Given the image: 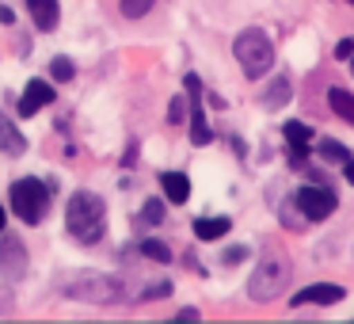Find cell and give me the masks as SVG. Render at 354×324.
Returning <instances> with one entry per match:
<instances>
[{
  "instance_id": "cell-31",
  "label": "cell",
  "mask_w": 354,
  "mask_h": 324,
  "mask_svg": "<svg viewBox=\"0 0 354 324\" xmlns=\"http://www.w3.org/2000/svg\"><path fill=\"white\" fill-rule=\"evenodd\" d=\"M351 4H354V0H351Z\"/></svg>"
},
{
  "instance_id": "cell-22",
  "label": "cell",
  "mask_w": 354,
  "mask_h": 324,
  "mask_svg": "<svg viewBox=\"0 0 354 324\" xmlns=\"http://www.w3.org/2000/svg\"><path fill=\"white\" fill-rule=\"evenodd\" d=\"M145 222H149V225H160V222H164V202H160V199H149V202H145Z\"/></svg>"
},
{
  "instance_id": "cell-5",
  "label": "cell",
  "mask_w": 354,
  "mask_h": 324,
  "mask_svg": "<svg viewBox=\"0 0 354 324\" xmlns=\"http://www.w3.org/2000/svg\"><path fill=\"white\" fill-rule=\"evenodd\" d=\"M65 294L77 301H95V305H111L126 294V286L111 275H77L65 282Z\"/></svg>"
},
{
  "instance_id": "cell-14",
  "label": "cell",
  "mask_w": 354,
  "mask_h": 324,
  "mask_svg": "<svg viewBox=\"0 0 354 324\" xmlns=\"http://www.w3.org/2000/svg\"><path fill=\"white\" fill-rule=\"evenodd\" d=\"M160 187H164V195H168V202H187L191 199V179H187L183 172H164Z\"/></svg>"
},
{
  "instance_id": "cell-19",
  "label": "cell",
  "mask_w": 354,
  "mask_h": 324,
  "mask_svg": "<svg viewBox=\"0 0 354 324\" xmlns=\"http://www.w3.org/2000/svg\"><path fill=\"white\" fill-rule=\"evenodd\" d=\"M50 77L62 80V84H69V80L77 77V65H73L69 57H54V65H50Z\"/></svg>"
},
{
  "instance_id": "cell-8",
  "label": "cell",
  "mask_w": 354,
  "mask_h": 324,
  "mask_svg": "<svg viewBox=\"0 0 354 324\" xmlns=\"http://www.w3.org/2000/svg\"><path fill=\"white\" fill-rule=\"evenodd\" d=\"M54 103V84L50 80H27V88H24V100H19V115L24 118H31V115H39V107H50Z\"/></svg>"
},
{
  "instance_id": "cell-20",
  "label": "cell",
  "mask_w": 354,
  "mask_h": 324,
  "mask_svg": "<svg viewBox=\"0 0 354 324\" xmlns=\"http://www.w3.org/2000/svg\"><path fill=\"white\" fill-rule=\"evenodd\" d=\"M153 4H156V0H118V8H122L126 19H141Z\"/></svg>"
},
{
  "instance_id": "cell-16",
  "label": "cell",
  "mask_w": 354,
  "mask_h": 324,
  "mask_svg": "<svg viewBox=\"0 0 354 324\" xmlns=\"http://www.w3.org/2000/svg\"><path fill=\"white\" fill-rule=\"evenodd\" d=\"M328 107L335 111L343 123L354 126V96H351V92H343V88H331V92H328Z\"/></svg>"
},
{
  "instance_id": "cell-29",
  "label": "cell",
  "mask_w": 354,
  "mask_h": 324,
  "mask_svg": "<svg viewBox=\"0 0 354 324\" xmlns=\"http://www.w3.org/2000/svg\"><path fill=\"white\" fill-rule=\"evenodd\" d=\"M4 222H8V217H4V206H0V229H4Z\"/></svg>"
},
{
  "instance_id": "cell-30",
  "label": "cell",
  "mask_w": 354,
  "mask_h": 324,
  "mask_svg": "<svg viewBox=\"0 0 354 324\" xmlns=\"http://www.w3.org/2000/svg\"><path fill=\"white\" fill-rule=\"evenodd\" d=\"M351 69H354V54H351Z\"/></svg>"
},
{
  "instance_id": "cell-27",
  "label": "cell",
  "mask_w": 354,
  "mask_h": 324,
  "mask_svg": "<svg viewBox=\"0 0 354 324\" xmlns=\"http://www.w3.org/2000/svg\"><path fill=\"white\" fill-rule=\"evenodd\" d=\"M343 176H346V183L354 187V156H346V161H343Z\"/></svg>"
},
{
  "instance_id": "cell-13",
  "label": "cell",
  "mask_w": 354,
  "mask_h": 324,
  "mask_svg": "<svg viewBox=\"0 0 354 324\" xmlns=\"http://www.w3.org/2000/svg\"><path fill=\"white\" fill-rule=\"evenodd\" d=\"M27 149L24 134L16 130V123H12L8 115H0V153H8V156H19Z\"/></svg>"
},
{
  "instance_id": "cell-18",
  "label": "cell",
  "mask_w": 354,
  "mask_h": 324,
  "mask_svg": "<svg viewBox=\"0 0 354 324\" xmlns=\"http://www.w3.org/2000/svg\"><path fill=\"white\" fill-rule=\"evenodd\" d=\"M290 96H293L290 80H274V84H270V92L263 96V103H267V107H282V103L290 100Z\"/></svg>"
},
{
  "instance_id": "cell-11",
  "label": "cell",
  "mask_w": 354,
  "mask_h": 324,
  "mask_svg": "<svg viewBox=\"0 0 354 324\" xmlns=\"http://www.w3.org/2000/svg\"><path fill=\"white\" fill-rule=\"evenodd\" d=\"M27 12H31V19H35V27H39V31H54L57 19H62L57 0H27Z\"/></svg>"
},
{
  "instance_id": "cell-9",
  "label": "cell",
  "mask_w": 354,
  "mask_h": 324,
  "mask_svg": "<svg viewBox=\"0 0 354 324\" xmlns=\"http://www.w3.org/2000/svg\"><path fill=\"white\" fill-rule=\"evenodd\" d=\"M0 271L8 278H19L27 271V248L19 244V237H0Z\"/></svg>"
},
{
  "instance_id": "cell-3",
  "label": "cell",
  "mask_w": 354,
  "mask_h": 324,
  "mask_svg": "<svg viewBox=\"0 0 354 324\" xmlns=\"http://www.w3.org/2000/svg\"><path fill=\"white\" fill-rule=\"evenodd\" d=\"M290 278H293V263L286 255H267V260L255 263L252 278H248V294H252V301H274L290 286Z\"/></svg>"
},
{
  "instance_id": "cell-28",
  "label": "cell",
  "mask_w": 354,
  "mask_h": 324,
  "mask_svg": "<svg viewBox=\"0 0 354 324\" xmlns=\"http://www.w3.org/2000/svg\"><path fill=\"white\" fill-rule=\"evenodd\" d=\"M12 19H16V16H12V8H4V4H0V24H12Z\"/></svg>"
},
{
  "instance_id": "cell-1",
  "label": "cell",
  "mask_w": 354,
  "mask_h": 324,
  "mask_svg": "<svg viewBox=\"0 0 354 324\" xmlns=\"http://www.w3.org/2000/svg\"><path fill=\"white\" fill-rule=\"evenodd\" d=\"M103 225H107V206H103L100 195L92 191H77L69 199V210H65V229L77 244H95L103 237Z\"/></svg>"
},
{
  "instance_id": "cell-25",
  "label": "cell",
  "mask_w": 354,
  "mask_h": 324,
  "mask_svg": "<svg viewBox=\"0 0 354 324\" xmlns=\"http://www.w3.org/2000/svg\"><path fill=\"white\" fill-rule=\"evenodd\" d=\"M168 123H183V100H171V107H168Z\"/></svg>"
},
{
  "instance_id": "cell-21",
  "label": "cell",
  "mask_w": 354,
  "mask_h": 324,
  "mask_svg": "<svg viewBox=\"0 0 354 324\" xmlns=\"http://www.w3.org/2000/svg\"><path fill=\"white\" fill-rule=\"evenodd\" d=\"M141 252H145L153 263H168L171 260V252H168V244H164V240H141Z\"/></svg>"
},
{
  "instance_id": "cell-15",
  "label": "cell",
  "mask_w": 354,
  "mask_h": 324,
  "mask_svg": "<svg viewBox=\"0 0 354 324\" xmlns=\"http://www.w3.org/2000/svg\"><path fill=\"white\" fill-rule=\"evenodd\" d=\"M229 229H232L229 217H198V222H194V233H198V240H217V237H225Z\"/></svg>"
},
{
  "instance_id": "cell-4",
  "label": "cell",
  "mask_w": 354,
  "mask_h": 324,
  "mask_svg": "<svg viewBox=\"0 0 354 324\" xmlns=\"http://www.w3.org/2000/svg\"><path fill=\"white\" fill-rule=\"evenodd\" d=\"M12 210L27 225H39L50 210V187L39 183V179H16L12 183Z\"/></svg>"
},
{
  "instance_id": "cell-17",
  "label": "cell",
  "mask_w": 354,
  "mask_h": 324,
  "mask_svg": "<svg viewBox=\"0 0 354 324\" xmlns=\"http://www.w3.org/2000/svg\"><path fill=\"white\" fill-rule=\"evenodd\" d=\"M316 149H320V156H324V161H339V164H343L346 156H351V149H346L343 141H335V138H324V141H316Z\"/></svg>"
},
{
  "instance_id": "cell-2",
  "label": "cell",
  "mask_w": 354,
  "mask_h": 324,
  "mask_svg": "<svg viewBox=\"0 0 354 324\" xmlns=\"http://www.w3.org/2000/svg\"><path fill=\"white\" fill-rule=\"evenodd\" d=\"M232 54H236V62H240V69H244L248 80H259L263 73L274 65V46H270V39L259 31V27L240 31L236 42H232Z\"/></svg>"
},
{
  "instance_id": "cell-12",
  "label": "cell",
  "mask_w": 354,
  "mask_h": 324,
  "mask_svg": "<svg viewBox=\"0 0 354 324\" xmlns=\"http://www.w3.org/2000/svg\"><path fill=\"white\" fill-rule=\"evenodd\" d=\"M282 134H286V141H290V149H293V161L301 164V156L313 149V130H308L305 123H293V118H290V123L282 126Z\"/></svg>"
},
{
  "instance_id": "cell-26",
  "label": "cell",
  "mask_w": 354,
  "mask_h": 324,
  "mask_svg": "<svg viewBox=\"0 0 354 324\" xmlns=\"http://www.w3.org/2000/svg\"><path fill=\"white\" fill-rule=\"evenodd\" d=\"M248 255V248H229V252H225V263H236V260H244Z\"/></svg>"
},
{
  "instance_id": "cell-24",
  "label": "cell",
  "mask_w": 354,
  "mask_h": 324,
  "mask_svg": "<svg viewBox=\"0 0 354 324\" xmlns=\"http://www.w3.org/2000/svg\"><path fill=\"white\" fill-rule=\"evenodd\" d=\"M168 294H171V282H156L145 290V298H168Z\"/></svg>"
},
{
  "instance_id": "cell-7",
  "label": "cell",
  "mask_w": 354,
  "mask_h": 324,
  "mask_svg": "<svg viewBox=\"0 0 354 324\" xmlns=\"http://www.w3.org/2000/svg\"><path fill=\"white\" fill-rule=\"evenodd\" d=\"M183 84H187V92H191V141H194V145H209V141H214V134H209V126H206V111H202V103H198V96H202V80L194 77V73H187Z\"/></svg>"
},
{
  "instance_id": "cell-6",
  "label": "cell",
  "mask_w": 354,
  "mask_h": 324,
  "mask_svg": "<svg viewBox=\"0 0 354 324\" xmlns=\"http://www.w3.org/2000/svg\"><path fill=\"white\" fill-rule=\"evenodd\" d=\"M293 202H297V210H301V217L305 222H324V217H331L335 214V191H328V187H301L297 195H293Z\"/></svg>"
},
{
  "instance_id": "cell-10",
  "label": "cell",
  "mask_w": 354,
  "mask_h": 324,
  "mask_svg": "<svg viewBox=\"0 0 354 324\" xmlns=\"http://www.w3.org/2000/svg\"><path fill=\"white\" fill-rule=\"evenodd\" d=\"M346 298V290L343 286H335V282H313V286H305L301 294H293V305H335V301H343Z\"/></svg>"
},
{
  "instance_id": "cell-23",
  "label": "cell",
  "mask_w": 354,
  "mask_h": 324,
  "mask_svg": "<svg viewBox=\"0 0 354 324\" xmlns=\"http://www.w3.org/2000/svg\"><path fill=\"white\" fill-rule=\"evenodd\" d=\"M351 54H354V39H339L335 42V57H339V62H346Z\"/></svg>"
}]
</instances>
